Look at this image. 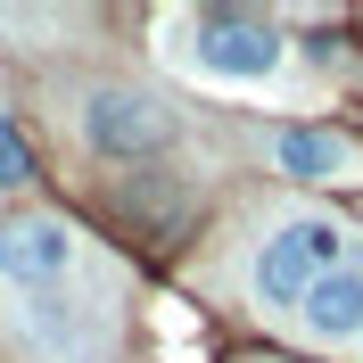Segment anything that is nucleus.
<instances>
[{
    "instance_id": "1",
    "label": "nucleus",
    "mask_w": 363,
    "mask_h": 363,
    "mask_svg": "<svg viewBox=\"0 0 363 363\" xmlns=\"http://www.w3.org/2000/svg\"><path fill=\"white\" fill-rule=\"evenodd\" d=\"M182 58L199 74H215V83H264V74H281L289 42H281L264 17H248V9H206V17H190Z\"/></svg>"
},
{
    "instance_id": "2",
    "label": "nucleus",
    "mask_w": 363,
    "mask_h": 363,
    "mask_svg": "<svg viewBox=\"0 0 363 363\" xmlns=\"http://www.w3.org/2000/svg\"><path fill=\"white\" fill-rule=\"evenodd\" d=\"M339 264H347V231L330 223V215H297V223H281L264 240V256H256V297H264V306H306V289L330 281Z\"/></svg>"
},
{
    "instance_id": "3",
    "label": "nucleus",
    "mask_w": 363,
    "mask_h": 363,
    "mask_svg": "<svg viewBox=\"0 0 363 363\" xmlns=\"http://www.w3.org/2000/svg\"><path fill=\"white\" fill-rule=\"evenodd\" d=\"M74 264V231L58 215H9L0 223V272L17 281V289H42L58 272Z\"/></svg>"
},
{
    "instance_id": "4",
    "label": "nucleus",
    "mask_w": 363,
    "mask_h": 363,
    "mask_svg": "<svg viewBox=\"0 0 363 363\" xmlns=\"http://www.w3.org/2000/svg\"><path fill=\"white\" fill-rule=\"evenodd\" d=\"M83 133L99 140V149H116V157H140V149H165V133H174V116L149 108L140 91H99L83 108Z\"/></svg>"
},
{
    "instance_id": "5",
    "label": "nucleus",
    "mask_w": 363,
    "mask_h": 363,
    "mask_svg": "<svg viewBox=\"0 0 363 363\" xmlns=\"http://www.w3.org/2000/svg\"><path fill=\"white\" fill-rule=\"evenodd\" d=\"M306 330L314 339H355L363 330V264H339L330 281L306 289Z\"/></svg>"
},
{
    "instance_id": "6",
    "label": "nucleus",
    "mask_w": 363,
    "mask_h": 363,
    "mask_svg": "<svg viewBox=\"0 0 363 363\" xmlns=\"http://www.w3.org/2000/svg\"><path fill=\"white\" fill-rule=\"evenodd\" d=\"M272 157H281V174H297V182H339L347 165H355V149H347L339 133H322V124H297V133L272 140Z\"/></svg>"
},
{
    "instance_id": "7",
    "label": "nucleus",
    "mask_w": 363,
    "mask_h": 363,
    "mask_svg": "<svg viewBox=\"0 0 363 363\" xmlns=\"http://www.w3.org/2000/svg\"><path fill=\"white\" fill-rule=\"evenodd\" d=\"M25 174H33V157H25V140L9 133V124H0V182H9V190H17Z\"/></svg>"
}]
</instances>
